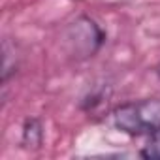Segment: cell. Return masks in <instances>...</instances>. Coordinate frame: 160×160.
<instances>
[{
  "instance_id": "obj_1",
  "label": "cell",
  "mask_w": 160,
  "mask_h": 160,
  "mask_svg": "<svg viewBox=\"0 0 160 160\" xmlns=\"http://www.w3.org/2000/svg\"><path fill=\"white\" fill-rule=\"evenodd\" d=\"M111 124L126 136H151L160 128V100L143 98L117 106L111 115Z\"/></svg>"
},
{
  "instance_id": "obj_2",
  "label": "cell",
  "mask_w": 160,
  "mask_h": 160,
  "mask_svg": "<svg viewBox=\"0 0 160 160\" xmlns=\"http://www.w3.org/2000/svg\"><path fill=\"white\" fill-rule=\"evenodd\" d=\"M64 40L68 45V53L73 58L87 60L102 49V45L106 43V32L94 19L79 15L75 21L68 25Z\"/></svg>"
},
{
  "instance_id": "obj_3",
  "label": "cell",
  "mask_w": 160,
  "mask_h": 160,
  "mask_svg": "<svg viewBox=\"0 0 160 160\" xmlns=\"http://www.w3.org/2000/svg\"><path fill=\"white\" fill-rule=\"evenodd\" d=\"M43 143V124L38 117H28L23 122L21 145L25 149H40Z\"/></svg>"
},
{
  "instance_id": "obj_4",
  "label": "cell",
  "mask_w": 160,
  "mask_h": 160,
  "mask_svg": "<svg viewBox=\"0 0 160 160\" xmlns=\"http://www.w3.org/2000/svg\"><path fill=\"white\" fill-rule=\"evenodd\" d=\"M139 154L149 160H160V128H156L151 136H147V143L143 145Z\"/></svg>"
},
{
  "instance_id": "obj_5",
  "label": "cell",
  "mask_w": 160,
  "mask_h": 160,
  "mask_svg": "<svg viewBox=\"0 0 160 160\" xmlns=\"http://www.w3.org/2000/svg\"><path fill=\"white\" fill-rule=\"evenodd\" d=\"M154 73H156V77L160 79V64H156V66H154Z\"/></svg>"
}]
</instances>
